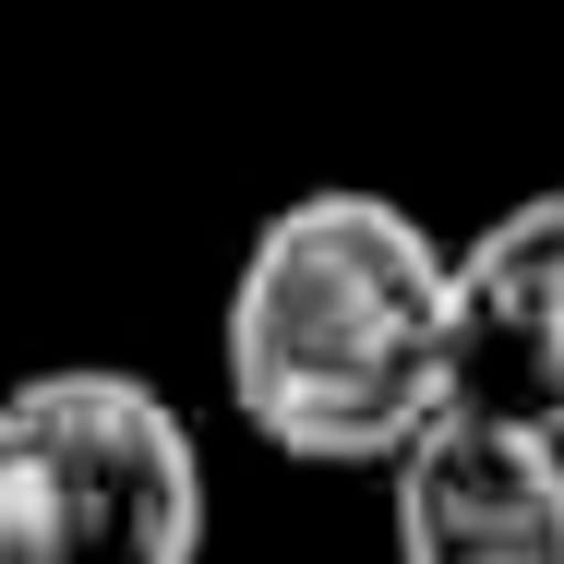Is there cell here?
Listing matches in <instances>:
<instances>
[{
	"label": "cell",
	"instance_id": "cell-3",
	"mask_svg": "<svg viewBox=\"0 0 564 564\" xmlns=\"http://www.w3.org/2000/svg\"><path fill=\"white\" fill-rule=\"evenodd\" d=\"M456 421L564 445V181L456 252Z\"/></svg>",
	"mask_w": 564,
	"mask_h": 564
},
{
	"label": "cell",
	"instance_id": "cell-2",
	"mask_svg": "<svg viewBox=\"0 0 564 564\" xmlns=\"http://www.w3.org/2000/svg\"><path fill=\"white\" fill-rule=\"evenodd\" d=\"M193 553H205V456L144 372L73 360L0 397V564H193Z\"/></svg>",
	"mask_w": 564,
	"mask_h": 564
},
{
	"label": "cell",
	"instance_id": "cell-4",
	"mask_svg": "<svg viewBox=\"0 0 564 564\" xmlns=\"http://www.w3.org/2000/svg\"><path fill=\"white\" fill-rule=\"evenodd\" d=\"M397 564H564V445L505 421H433L384 468Z\"/></svg>",
	"mask_w": 564,
	"mask_h": 564
},
{
	"label": "cell",
	"instance_id": "cell-1",
	"mask_svg": "<svg viewBox=\"0 0 564 564\" xmlns=\"http://www.w3.org/2000/svg\"><path fill=\"white\" fill-rule=\"evenodd\" d=\"M228 397L301 468H397L456 409V252L384 193H301L228 276Z\"/></svg>",
	"mask_w": 564,
	"mask_h": 564
}]
</instances>
